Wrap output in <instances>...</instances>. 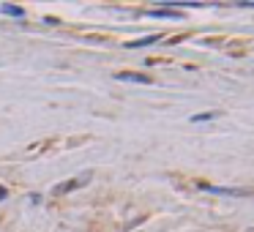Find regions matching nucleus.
<instances>
[{"mask_svg": "<svg viewBox=\"0 0 254 232\" xmlns=\"http://www.w3.org/2000/svg\"><path fill=\"white\" fill-rule=\"evenodd\" d=\"M202 191L208 194H224V197H249L246 189H224V186H211V183H200Z\"/></svg>", "mask_w": 254, "mask_h": 232, "instance_id": "nucleus-1", "label": "nucleus"}, {"mask_svg": "<svg viewBox=\"0 0 254 232\" xmlns=\"http://www.w3.org/2000/svg\"><path fill=\"white\" fill-rule=\"evenodd\" d=\"M115 79H120V82H142V85H150L153 79L145 77V74H131V71H120L115 74Z\"/></svg>", "mask_w": 254, "mask_h": 232, "instance_id": "nucleus-2", "label": "nucleus"}, {"mask_svg": "<svg viewBox=\"0 0 254 232\" xmlns=\"http://www.w3.org/2000/svg\"><path fill=\"white\" fill-rule=\"evenodd\" d=\"M148 17H156V19H183V14L170 11V8H156V11H148Z\"/></svg>", "mask_w": 254, "mask_h": 232, "instance_id": "nucleus-3", "label": "nucleus"}, {"mask_svg": "<svg viewBox=\"0 0 254 232\" xmlns=\"http://www.w3.org/2000/svg\"><path fill=\"white\" fill-rule=\"evenodd\" d=\"M159 41V36H145V38H137V41H129L126 47L129 49H142V47H150V44Z\"/></svg>", "mask_w": 254, "mask_h": 232, "instance_id": "nucleus-4", "label": "nucleus"}, {"mask_svg": "<svg viewBox=\"0 0 254 232\" xmlns=\"http://www.w3.org/2000/svg\"><path fill=\"white\" fill-rule=\"evenodd\" d=\"M0 11H3V14H8V17H25V11H22V8H19V6H14V3H3V6H0Z\"/></svg>", "mask_w": 254, "mask_h": 232, "instance_id": "nucleus-5", "label": "nucleus"}, {"mask_svg": "<svg viewBox=\"0 0 254 232\" xmlns=\"http://www.w3.org/2000/svg\"><path fill=\"white\" fill-rule=\"evenodd\" d=\"M213 118H219V112H202V115H194V118H191V123H205V120H213Z\"/></svg>", "mask_w": 254, "mask_h": 232, "instance_id": "nucleus-6", "label": "nucleus"}, {"mask_svg": "<svg viewBox=\"0 0 254 232\" xmlns=\"http://www.w3.org/2000/svg\"><path fill=\"white\" fill-rule=\"evenodd\" d=\"M82 180H88V178H79V180H69V183H60V186H58V191H71V189H77Z\"/></svg>", "mask_w": 254, "mask_h": 232, "instance_id": "nucleus-7", "label": "nucleus"}, {"mask_svg": "<svg viewBox=\"0 0 254 232\" xmlns=\"http://www.w3.org/2000/svg\"><path fill=\"white\" fill-rule=\"evenodd\" d=\"M6 197H8V191L3 189V186H0V202H3V199H6Z\"/></svg>", "mask_w": 254, "mask_h": 232, "instance_id": "nucleus-8", "label": "nucleus"}, {"mask_svg": "<svg viewBox=\"0 0 254 232\" xmlns=\"http://www.w3.org/2000/svg\"><path fill=\"white\" fill-rule=\"evenodd\" d=\"M241 6H243V8H254V3H241Z\"/></svg>", "mask_w": 254, "mask_h": 232, "instance_id": "nucleus-9", "label": "nucleus"}]
</instances>
